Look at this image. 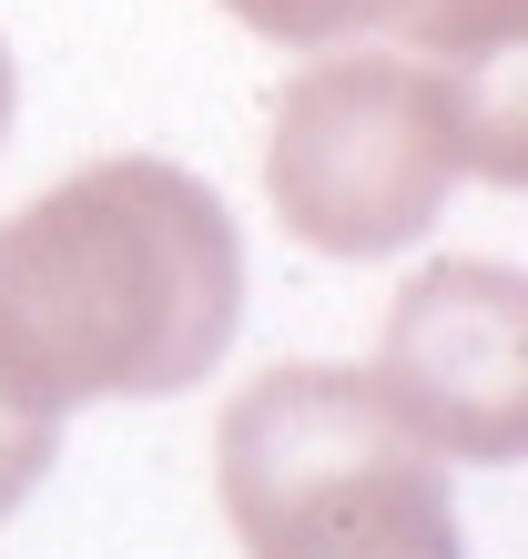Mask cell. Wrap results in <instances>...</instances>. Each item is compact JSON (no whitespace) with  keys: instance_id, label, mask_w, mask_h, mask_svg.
Segmentation results:
<instances>
[{"instance_id":"6","label":"cell","mask_w":528,"mask_h":559,"mask_svg":"<svg viewBox=\"0 0 528 559\" xmlns=\"http://www.w3.org/2000/svg\"><path fill=\"white\" fill-rule=\"evenodd\" d=\"M244 31H264V41H285V51H346V41H367V31H386L396 0H224Z\"/></svg>"},{"instance_id":"4","label":"cell","mask_w":528,"mask_h":559,"mask_svg":"<svg viewBox=\"0 0 528 559\" xmlns=\"http://www.w3.org/2000/svg\"><path fill=\"white\" fill-rule=\"evenodd\" d=\"M367 386L437 457L508 468L528 448V285L508 265H478V254L417 265L386 306Z\"/></svg>"},{"instance_id":"3","label":"cell","mask_w":528,"mask_h":559,"mask_svg":"<svg viewBox=\"0 0 528 559\" xmlns=\"http://www.w3.org/2000/svg\"><path fill=\"white\" fill-rule=\"evenodd\" d=\"M244 559H468L437 448L356 367H275L214 427Z\"/></svg>"},{"instance_id":"7","label":"cell","mask_w":528,"mask_h":559,"mask_svg":"<svg viewBox=\"0 0 528 559\" xmlns=\"http://www.w3.org/2000/svg\"><path fill=\"white\" fill-rule=\"evenodd\" d=\"M51 448H61V417H31V407H11V397H0V519H11L31 488H41Z\"/></svg>"},{"instance_id":"8","label":"cell","mask_w":528,"mask_h":559,"mask_svg":"<svg viewBox=\"0 0 528 559\" xmlns=\"http://www.w3.org/2000/svg\"><path fill=\"white\" fill-rule=\"evenodd\" d=\"M11 112H21V72H11V41H0V133H11Z\"/></svg>"},{"instance_id":"1","label":"cell","mask_w":528,"mask_h":559,"mask_svg":"<svg viewBox=\"0 0 528 559\" xmlns=\"http://www.w3.org/2000/svg\"><path fill=\"white\" fill-rule=\"evenodd\" d=\"M244 325V235L163 153H103L0 214V397L72 417L92 397H183Z\"/></svg>"},{"instance_id":"2","label":"cell","mask_w":528,"mask_h":559,"mask_svg":"<svg viewBox=\"0 0 528 559\" xmlns=\"http://www.w3.org/2000/svg\"><path fill=\"white\" fill-rule=\"evenodd\" d=\"M528 122L488 112L457 72L417 51H315L285 82L275 133H264V193L285 235L315 254H396L417 245L457 183H518Z\"/></svg>"},{"instance_id":"5","label":"cell","mask_w":528,"mask_h":559,"mask_svg":"<svg viewBox=\"0 0 528 559\" xmlns=\"http://www.w3.org/2000/svg\"><path fill=\"white\" fill-rule=\"evenodd\" d=\"M386 31L417 61H437L478 92L488 112H518V51H528V0H396Z\"/></svg>"}]
</instances>
